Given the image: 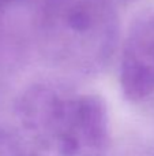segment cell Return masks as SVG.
Instances as JSON below:
<instances>
[{"mask_svg": "<svg viewBox=\"0 0 154 156\" xmlns=\"http://www.w3.org/2000/svg\"><path fill=\"white\" fill-rule=\"evenodd\" d=\"M23 156H102L109 143L106 103L95 93L34 83L16 103Z\"/></svg>", "mask_w": 154, "mask_h": 156, "instance_id": "6da1fadb", "label": "cell"}, {"mask_svg": "<svg viewBox=\"0 0 154 156\" xmlns=\"http://www.w3.org/2000/svg\"><path fill=\"white\" fill-rule=\"evenodd\" d=\"M120 86L126 99L134 103L154 94V19L128 37L120 59Z\"/></svg>", "mask_w": 154, "mask_h": 156, "instance_id": "7a4b0ae2", "label": "cell"}]
</instances>
